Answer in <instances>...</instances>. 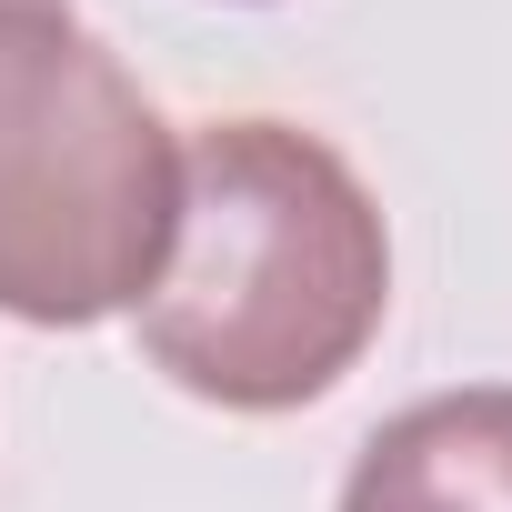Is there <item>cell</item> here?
<instances>
[{
  "label": "cell",
  "instance_id": "1",
  "mask_svg": "<svg viewBox=\"0 0 512 512\" xmlns=\"http://www.w3.org/2000/svg\"><path fill=\"white\" fill-rule=\"evenodd\" d=\"M392 302L362 171L292 121H211L181 151V231L141 292V352L221 412L322 402Z\"/></svg>",
  "mask_w": 512,
  "mask_h": 512
},
{
  "label": "cell",
  "instance_id": "2",
  "mask_svg": "<svg viewBox=\"0 0 512 512\" xmlns=\"http://www.w3.org/2000/svg\"><path fill=\"white\" fill-rule=\"evenodd\" d=\"M181 231V141L71 11H0V312H141Z\"/></svg>",
  "mask_w": 512,
  "mask_h": 512
},
{
  "label": "cell",
  "instance_id": "3",
  "mask_svg": "<svg viewBox=\"0 0 512 512\" xmlns=\"http://www.w3.org/2000/svg\"><path fill=\"white\" fill-rule=\"evenodd\" d=\"M342 512H512V382H472L392 412L362 442Z\"/></svg>",
  "mask_w": 512,
  "mask_h": 512
},
{
  "label": "cell",
  "instance_id": "4",
  "mask_svg": "<svg viewBox=\"0 0 512 512\" xmlns=\"http://www.w3.org/2000/svg\"><path fill=\"white\" fill-rule=\"evenodd\" d=\"M0 11H71V0H0Z\"/></svg>",
  "mask_w": 512,
  "mask_h": 512
}]
</instances>
